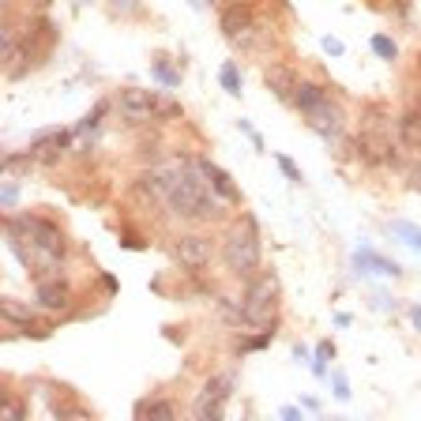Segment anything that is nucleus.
Segmentation results:
<instances>
[{"label": "nucleus", "mask_w": 421, "mask_h": 421, "mask_svg": "<svg viewBox=\"0 0 421 421\" xmlns=\"http://www.w3.org/2000/svg\"><path fill=\"white\" fill-rule=\"evenodd\" d=\"M399 143L410 147V151H421V109L402 113V120H399Z\"/></svg>", "instance_id": "obj_13"}, {"label": "nucleus", "mask_w": 421, "mask_h": 421, "mask_svg": "<svg viewBox=\"0 0 421 421\" xmlns=\"http://www.w3.org/2000/svg\"><path fill=\"white\" fill-rule=\"evenodd\" d=\"M113 4H117V12H132L136 0H113Z\"/></svg>", "instance_id": "obj_31"}, {"label": "nucleus", "mask_w": 421, "mask_h": 421, "mask_svg": "<svg viewBox=\"0 0 421 421\" xmlns=\"http://www.w3.org/2000/svg\"><path fill=\"white\" fill-rule=\"evenodd\" d=\"M391 233H395V237H402L410 248H418V252H421V230L414 226V222H402V219H399V222H391Z\"/></svg>", "instance_id": "obj_17"}, {"label": "nucleus", "mask_w": 421, "mask_h": 421, "mask_svg": "<svg viewBox=\"0 0 421 421\" xmlns=\"http://www.w3.org/2000/svg\"><path fill=\"white\" fill-rule=\"evenodd\" d=\"M324 49H327V53H335V57H339V53H342V42H335V38H324Z\"/></svg>", "instance_id": "obj_30"}, {"label": "nucleus", "mask_w": 421, "mask_h": 421, "mask_svg": "<svg viewBox=\"0 0 421 421\" xmlns=\"http://www.w3.org/2000/svg\"><path fill=\"white\" fill-rule=\"evenodd\" d=\"M154 76H158V79H162V83H166V87H177V76H173V72H170V68H166V64H158V61H154Z\"/></svg>", "instance_id": "obj_25"}, {"label": "nucleus", "mask_w": 421, "mask_h": 421, "mask_svg": "<svg viewBox=\"0 0 421 421\" xmlns=\"http://www.w3.org/2000/svg\"><path fill=\"white\" fill-rule=\"evenodd\" d=\"M8 421H19V418H26V410H23V402H4V410H0Z\"/></svg>", "instance_id": "obj_24"}, {"label": "nucleus", "mask_w": 421, "mask_h": 421, "mask_svg": "<svg viewBox=\"0 0 421 421\" xmlns=\"http://www.w3.org/2000/svg\"><path fill=\"white\" fill-rule=\"evenodd\" d=\"M324 87H316V83H297V95H294V106L301 109V113H308V109H316L324 102Z\"/></svg>", "instance_id": "obj_14"}, {"label": "nucleus", "mask_w": 421, "mask_h": 421, "mask_svg": "<svg viewBox=\"0 0 421 421\" xmlns=\"http://www.w3.org/2000/svg\"><path fill=\"white\" fill-rule=\"evenodd\" d=\"M117 109H120V117H125L128 125H147V120H154V113H158V98L151 95V90L128 87V90H120Z\"/></svg>", "instance_id": "obj_5"}, {"label": "nucleus", "mask_w": 421, "mask_h": 421, "mask_svg": "<svg viewBox=\"0 0 421 421\" xmlns=\"http://www.w3.org/2000/svg\"><path fill=\"white\" fill-rule=\"evenodd\" d=\"M410 320H414V327L421 331V305H414V308H410Z\"/></svg>", "instance_id": "obj_32"}, {"label": "nucleus", "mask_w": 421, "mask_h": 421, "mask_svg": "<svg viewBox=\"0 0 421 421\" xmlns=\"http://www.w3.org/2000/svg\"><path fill=\"white\" fill-rule=\"evenodd\" d=\"M222 256H226V267L233 271V275L241 278H252L260 267V241H256V230L248 226H237L226 237V248H222Z\"/></svg>", "instance_id": "obj_3"}, {"label": "nucleus", "mask_w": 421, "mask_h": 421, "mask_svg": "<svg viewBox=\"0 0 421 421\" xmlns=\"http://www.w3.org/2000/svg\"><path fill=\"white\" fill-rule=\"evenodd\" d=\"M230 388H233V376H211V380H207V391H203V395L226 399V395H230Z\"/></svg>", "instance_id": "obj_21"}, {"label": "nucleus", "mask_w": 421, "mask_h": 421, "mask_svg": "<svg viewBox=\"0 0 421 421\" xmlns=\"http://www.w3.org/2000/svg\"><path fill=\"white\" fill-rule=\"evenodd\" d=\"M8 233H15L19 241H26V245L34 248L31 267L49 271V267H57L64 260V233L53 226V222L34 219V214H19V219L8 222Z\"/></svg>", "instance_id": "obj_2"}, {"label": "nucleus", "mask_w": 421, "mask_h": 421, "mask_svg": "<svg viewBox=\"0 0 421 421\" xmlns=\"http://www.w3.org/2000/svg\"><path fill=\"white\" fill-rule=\"evenodd\" d=\"M275 301H278V278L271 275H252V283L245 289V305H241V320L248 324H267L271 312H275Z\"/></svg>", "instance_id": "obj_4"}, {"label": "nucleus", "mask_w": 421, "mask_h": 421, "mask_svg": "<svg viewBox=\"0 0 421 421\" xmlns=\"http://www.w3.org/2000/svg\"><path fill=\"white\" fill-rule=\"evenodd\" d=\"M316 358H320V361H316V372L324 376V372H327V365H324V361H331V358H335V346H331V342H320V346H316Z\"/></svg>", "instance_id": "obj_23"}, {"label": "nucleus", "mask_w": 421, "mask_h": 421, "mask_svg": "<svg viewBox=\"0 0 421 421\" xmlns=\"http://www.w3.org/2000/svg\"><path fill=\"white\" fill-rule=\"evenodd\" d=\"M196 414H200L203 421H219V418H222V399L203 395V399H200V406H196Z\"/></svg>", "instance_id": "obj_18"}, {"label": "nucleus", "mask_w": 421, "mask_h": 421, "mask_svg": "<svg viewBox=\"0 0 421 421\" xmlns=\"http://www.w3.org/2000/svg\"><path fill=\"white\" fill-rule=\"evenodd\" d=\"M305 120H308V128H312V132H320L324 139H335V136L342 132V113H339V106H331L327 98L316 109H308Z\"/></svg>", "instance_id": "obj_7"}, {"label": "nucleus", "mask_w": 421, "mask_h": 421, "mask_svg": "<svg viewBox=\"0 0 421 421\" xmlns=\"http://www.w3.org/2000/svg\"><path fill=\"white\" fill-rule=\"evenodd\" d=\"M414 177H418V184H421V162H418V170H414Z\"/></svg>", "instance_id": "obj_33"}, {"label": "nucleus", "mask_w": 421, "mask_h": 421, "mask_svg": "<svg viewBox=\"0 0 421 421\" xmlns=\"http://www.w3.org/2000/svg\"><path fill=\"white\" fill-rule=\"evenodd\" d=\"M271 335H256V339H248V342H241V350H264Z\"/></svg>", "instance_id": "obj_28"}, {"label": "nucleus", "mask_w": 421, "mask_h": 421, "mask_svg": "<svg viewBox=\"0 0 421 421\" xmlns=\"http://www.w3.org/2000/svg\"><path fill=\"white\" fill-rule=\"evenodd\" d=\"M196 166H200V170H203V177H207V184L214 189V196H222V200H230V203H237V200H241V196H237V189H233V184H230V177L222 173V170H219V166H214V162H207V158H200V162H196Z\"/></svg>", "instance_id": "obj_9"}, {"label": "nucleus", "mask_w": 421, "mask_h": 421, "mask_svg": "<svg viewBox=\"0 0 421 421\" xmlns=\"http://www.w3.org/2000/svg\"><path fill=\"white\" fill-rule=\"evenodd\" d=\"M211 192L214 189L207 184L203 170L196 166V170L173 173V189H170V196H166V203H170V211L177 214V219L211 222V219H219V200H214Z\"/></svg>", "instance_id": "obj_1"}, {"label": "nucleus", "mask_w": 421, "mask_h": 421, "mask_svg": "<svg viewBox=\"0 0 421 421\" xmlns=\"http://www.w3.org/2000/svg\"><path fill=\"white\" fill-rule=\"evenodd\" d=\"M173 260H177V264H181L184 271L207 267V260H211V241L200 237V233H181V237H177V245H173Z\"/></svg>", "instance_id": "obj_6"}, {"label": "nucleus", "mask_w": 421, "mask_h": 421, "mask_svg": "<svg viewBox=\"0 0 421 421\" xmlns=\"http://www.w3.org/2000/svg\"><path fill=\"white\" fill-rule=\"evenodd\" d=\"M222 87L230 90V95H241V79H237V68H233V64H222Z\"/></svg>", "instance_id": "obj_22"}, {"label": "nucleus", "mask_w": 421, "mask_h": 421, "mask_svg": "<svg viewBox=\"0 0 421 421\" xmlns=\"http://www.w3.org/2000/svg\"><path fill=\"white\" fill-rule=\"evenodd\" d=\"M267 87L283 102H294V95H297V79H294V72H289L286 64H275V68L267 72Z\"/></svg>", "instance_id": "obj_11"}, {"label": "nucleus", "mask_w": 421, "mask_h": 421, "mask_svg": "<svg viewBox=\"0 0 421 421\" xmlns=\"http://www.w3.org/2000/svg\"><path fill=\"white\" fill-rule=\"evenodd\" d=\"M372 53L383 57V61H395L399 57V45L391 42V38H383V34H376V38H372Z\"/></svg>", "instance_id": "obj_19"}, {"label": "nucleus", "mask_w": 421, "mask_h": 421, "mask_svg": "<svg viewBox=\"0 0 421 421\" xmlns=\"http://www.w3.org/2000/svg\"><path fill=\"white\" fill-rule=\"evenodd\" d=\"M173 414H177L173 402H166V399H147L136 406V418H173Z\"/></svg>", "instance_id": "obj_16"}, {"label": "nucleus", "mask_w": 421, "mask_h": 421, "mask_svg": "<svg viewBox=\"0 0 421 421\" xmlns=\"http://www.w3.org/2000/svg\"><path fill=\"white\" fill-rule=\"evenodd\" d=\"M278 166H283V173L289 177V181H301V173H297V166H294V162H289V158H286V154H278Z\"/></svg>", "instance_id": "obj_27"}, {"label": "nucleus", "mask_w": 421, "mask_h": 421, "mask_svg": "<svg viewBox=\"0 0 421 421\" xmlns=\"http://www.w3.org/2000/svg\"><path fill=\"white\" fill-rule=\"evenodd\" d=\"M219 26H222L226 38L241 42L252 31V12H248L245 4H226V8H222V15H219Z\"/></svg>", "instance_id": "obj_8"}, {"label": "nucleus", "mask_w": 421, "mask_h": 421, "mask_svg": "<svg viewBox=\"0 0 421 421\" xmlns=\"http://www.w3.org/2000/svg\"><path fill=\"white\" fill-rule=\"evenodd\" d=\"M72 301V289L64 286V283H38V305L42 308H49V312H57V308H64Z\"/></svg>", "instance_id": "obj_12"}, {"label": "nucleus", "mask_w": 421, "mask_h": 421, "mask_svg": "<svg viewBox=\"0 0 421 421\" xmlns=\"http://www.w3.org/2000/svg\"><path fill=\"white\" fill-rule=\"evenodd\" d=\"M358 260L361 267H372L376 275H399V264H391V260H383V256H376V252H369V248H358Z\"/></svg>", "instance_id": "obj_15"}, {"label": "nucleus", "mask_w": 421, "mask_h": 421, "mask_svg": "<svg viewBox=\"0 0 421 421\" xmlns=\"http://www.w3.org/2000/svg\"><path fill=\"white\" fill-rule=\"evenodd\" d=\"M102 113H106V106H98V109H95V113H90L87 120H83V128H95V125H98V117H102Z\"/></svg>", "instance_id": "obj_29"}, {"label": "nucleus", "mask_w": 421, "mask_h": 421, "mask_svg": "<svg viewBox=\"0 0 421 421\" xmlns=\"http://www.w3.org/2000/svg\"><path fill=\"white\" fill-rule=\"evenodd\" d=\"M173 189V173L170 170H147L143 177H139V192L151 196V200H166Z\"/></svg>", "instance_id": "obj_10"}, {"label": "nucleus", "mask_w": 421, "mask_h": 421, "mask_svg": "<svg viewBox=\"0 0 421 421\" xmlns=\"http://www.w3.org/2000/svg\"><path fill=\"white\" fill-rule=\"evenodd\" d=\"M331 388H335V395H339V399H350V388H346L342 372H335V376H331Z\"/></svg>", "instance_id": "obj_26"}, {"label": "nucleus", "mask_w": 421, "mask_h": 421, "mask_svg": "<svg viewBox=\"0 0 421 421\" xmlns=\"http://www.w3.org/2000/svg\"><path fill=\"white\" fill-rule=\"evenodd\" d=\"M4 316H8V320H12L15 327H26V324H31V320H34V316H31V312H26V308H23V305H15V301H4Z\"/></svg>", "instance_id": "obj_20"}]
</instances>
